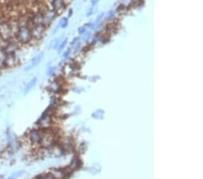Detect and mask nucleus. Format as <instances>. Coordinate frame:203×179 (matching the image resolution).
I'll return each instance as SVG.
<instances>
[{"label": "nucleus", "mask_w": 203, "mask_h": 179, "mask_svg": "<svg viewBox=\"0 0 203 179\" xmlns=\"http://www.w3.org/2000/svg\"><path fill=\"white\" fill-rule=\"evenodd\" d=\"M14 38L19 44H27V43H29L33 40L32 33H31V26H29L26 24L19 25V27L17 29Z\"/></svg>", "instance_id": "nucleus-1"}, {"label": "nucleus", "mask_w": 203, "mask_h": 179, "mask_svg": "<svg viewBox=\"0 0 203 179\" xmlns=\"http://www.w3.org/2000/svg\"><path fill=\"white\" fill-rule=\"evenodd\" d=\"M28 139L33 145H40L42 141V131L39 129H33L29 132Z\"/></svg>", "instance_id": "nucleus-2"}, {"label": "nucleus", "mask_w": 203, "mask_h": 179, "mask_svg": "<svg viewBox=\"0 0 203 179\" xmlns=\"http://www.w3.org/2000/svg\"><path fill=\"white\" fill-rule=\"evenodd\" d=\"M45 26L44 25H32L31 33L33 40H40L44 35Z\"/></svg>", "instance_id": "nucleus-3"}, {"label": "nucleus", "mask_w": 203, "mask_h": 179, "mask_svg": "<svg viewBox=\"0 0 203 179\" xmlns=\"http://www.w3.org/2000/svg\"><path fill=\"white\" fill-rule=\"evenodd\" d=\"M18 63V59L16 56V53H8L7 54L6 61H5V67L6 68H12Z\"/></svg>", "instance_id": "nucleus-4"}, {"label": "nucleus", "mask_w": 203, "mask_h": 179, "mask_svg": "<svg viewBox=\"0 0 203 179\" xmlns=\"http://www.w3.org/2000/svg\"><path fill=\"white\" fill-rule=\"evenodd\" d=\"M43 57H44V53H38L37 55H35V57H34L33 59H32L31 64H30L28 65L25 69H24V71H25V72H27V71L32 70L33 68H35V66H37V65L41 63V61L43 60Z\"/></svg>", "instance_id": "nucleus-5"}, {"label": "nucleus", "mask_w": 203, "mask_h": 179, "mask_svg": "<svg viewBox=\"0 0 203 179\" xmlns=\"http://www.w3.org/2000/svg\"><path fill=\"white\" fill-rule=\"evenodd\" d=\"M36 82H37V77H34V78H32V79L30 80L29 81L27 82V84H26L25 88H24V95H26L27 93L29 92L30 91H31L34 87L35 86Z\"/></svg>", "instance_id": "nucleus-6"}, {"label": "nucleus", "mask_w": 203, "mask_h": 179, "mask_svg": "<svg viewBox=\"0 0 203 179\" xmlns=\"http://www.w3.org/2000/svg\"><path fill=\"white\" fill-rule=\"evenodd\" d=\"M6 57H7L6 52L3 50L2 48H0V71L3 70V69H6V67H5Z\"/></svg>", "instance_id": "nucleus-7"}, {"label": "nucleus", "mask_w": 203, "mask_h": 179, "mask_svg": "<svg viewBox=\"0 0 203 179\" xmlns=\"http://www.w3.org/2000/svg\"><path fill=\"white\" fill-rule=\"evenodd\" d=\"M51 5H52V7L55 11H58L63 7V2H62V0H53Z\"/></svg>", "instance_id": "nucleus-8"}, {"label": "nucleus", "mask_w": 203, "mask_h": 179, "mask_svg": "<svg viewBox=\"0 0 203 179\" xmlns=\"http://www.w3.org/2000/svg\"><path fill=\"white\" fill-rule=\"evenodd\" d=\"M60 43H61V39H60V38H58V39H54L51 43L50 47H51V49H57Z\"/></svg>", "instance_id": "nucleus-9"}, {"label": "nucleus", "mask_w": 203, "mask_h": 179, "mask_svg": "<svg viewBox=\"0 0 203 179\" xmlns=\"http://www.w3.org/2000/svg\"><path fill=\"white\" fill-rule=\"evenodd\" d=\"M24 173V171H17V172H15L14 174H12L10 176H8L7 179H16L17 177L21 176Z\"/></svg>", "instance_id": "nucleus-10"}, {"label": "nucleus", "mask_w": 203, "mask_h": 179, "mask_svg": "<svg viewBox=\"0 0 203 179\" xmlns=\"http://www.w3.org/2000/svg\"><path fill=\"white\" fill-rule=\"evenodd\" d=\"M59 25H60V26L61 28H65V27H67V25H68V19L67 18H62Z\"/></svg>", "instance_id": "nucleus-11"}, {"label": "nucleus", "mask_w": 203, "mask_h": 179, "mask_svg": "<svg viewBox=\"0 0 203 179\" xmlns=\"http://www.w3.org/2000/svg\"><path fill=\"white\" fill-rule=\"evenodd\" d=\"M67 42H68V40H67V39H65L64 41H62L61 43L59 44L58 48H57V50H58L59 53H61V52L62 51V49H63V48L65 47V45H66V43H67Z\"/></svg>", "instance_id": "nucleus-12"}, {"label": "nucleus", "mask_w": 203, "mask_h": 179, "mask_svg": "<svg viewBox=\"0 0 203 179\" xmlns=\"http://www.w3.org/2000/svg\"><path fill=\"white\" fill-rule=\"evenodd\" d=\"M53 72H54V68L50 66V67H48L47 70H46V75H47V76H51V75H52Z\"/></svg>", "instance_id": "nucleus-13"}, {"label": "nucleus", "mask_w": 203, "mask_h": 179, "mask_svg": "<svg viewBox=\"0 0 203 179\" xmlns=\"http://www.w3.org/2000/svg\"><path fill=\"white\" fill-rule=\"evenodd\" d=\"M78 32H79L80 35H83V34L86 32V27H85V26H81V27H80V28L78 29Z\"/></svg>", "instance_id": "nucleus-14"}, {"label": "nucleus", "mask_w": 203, "mask_h": 179, "mask_svg": "<svg viewBox=\"0 0 203 179\" xmlns=\"http://www.w3.org/2000/svg\"><path fill=\"white\" fill-rule=\"evenodd\" d=\"M70 53H71V50L66 51L65 53H63V58H64V59H66V58L69 57V55H70Z\"/></svg>", "instance_id": "nucleus-15"}, {"label": "nucleus", "mask_w": 203, "mask_h": 179, "mask_svg": "<svg viewBox=\"0 0 203 179\" xmlns=\"http://www.w3.org/2000/svg\"><path fill=\"white\" fill-rule=\"evenodd\" d=\"M103 16H104V13H101V14L98 16V18H97V20H96V24H97V23H99V20H101Z\"/></svg>", "instance_id": "nucleus-16"}, {"label": "nucleus", "mask_w": 203, "mask_h": 179, "mask_svg": "<svg viewBox=\"0 0 203 179\" xmlns=\"http://www.w3.org/2000/svg\"><path fill=\"white\" fill-rule=\"evenodd\" d=\"M79 40H80V38H79V37H76V38H74V39H73V41L72 42V43H71V45H74V44H75V43H77V42H78V41H79Z\"/></svg>", "instance_id": "nucleus-17"}, {"label": "nucleus", "mask_w": 203, "mask_h": 179, "mask_svg": "<svg viewBox=\"0 0 203 179\" xmlns=\"http://www.w3.org/2000/svg\"><path fill=\"white\" fill-rule=\"evenodd\" d=\"M76 46H77V47H76V49L74 50V52H75V53H77V52H78V50H79V49L80 48V43H77V45H76Z\"/></svg>", "instance_id": "nucleus-18"}, {"label": "nucleus", "mask_w": 203, "mask_h": 179, "mask_svg": "<svg viewBox=\"0 0 203 179\" xmlns=\"http://www.w3.org/2000/svg\"><path fill=\"white\" fill-rule=\"evenodd\" d=\"M99 1V0H91V4H92V6H95Z\"/></svg>", "instance_id": "nucleus-19"}, {"label": "nucleus", "mask_w": 203, "mask_h": 179, "mask_svg": "<svg viewBox=\"0 0 203 179\" xmlns=\"http://www.w3.org/2000/svg\"><path fill=\"white\" fill-rule=\"evenodd\" d=\"M89 10H90V11H88V12L87 15H90V14H92V12H93V10H92V7H91V8H90Z\"/></svg>", "instance_id": "nucleus-20"}, {"label": "nucleus", "mask_w": 203, "mask_h": 179, "mask_svg": "<svg viewBox=\"0 0 203 179\" xmlns=\"http://www.w3.org/2000/svg\"><path fill=\"white\" fill-rule=\"evenodd\" d=\"M2 40H3V39H2V38L0 37V43H1V42H2Z\"/></svg>", "instance_id": "nucleus-21"}, {"label": "nucleus", "mask_w": 203, "mask_h": 179, "mask_svg": "<svg viewBox=\"0 0 203 179\" xmlns=\"http://www.w3.org/2000/svg\"><path fill=\"white\" fill-rule=\"evenodd\" d=\"M0 25H1V22H0Z\"/></svg>", "instance_id": "nucleus-22"}]
</instances>
